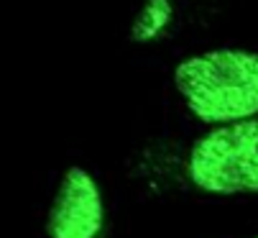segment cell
I'll list each match as a JSON object with an SVG mask.
<instances>
[{"mask_svg":"<svg viewBox=\"0 0 258 238\" xmlns=\"http://www.w3.org/2000/svg\"><path fill=\"white\" fill-rule=\"evenodd\" d=\"M181 103L207 126L258 118V52L220 46L181 59L174 69Z\"/></svg>","mask_w":258,"mask_h":238,"instance_id":"1","label":"cell"},{"mask_svg":"<svg viewBox=\"0 0 258 238\" xmlns=\"http://www.w3.org/2000/svg\"><path fill=\"white\" fill-rule=\"evenodd\" d=\"M187 174L207 195H258V118L215 126L200 136Z\"/></svg>","mask_w":258,"mask_h":238,"instance_id":"2","label":"cell"},{"mask_svg":"<svg viewBox=\"0 0 258 238\" xmlns=\"http://www.w3.org/2000/svg\"><path fill=\"white\" fill-rule=\"evenodd\" d=\"M105 230V197L97 177L82 167H67L46 213L49 238H100Z\"/></svg>","mask_w":258,"mask_h":238,"instance_id":"3","label":"cell"},{"mask_svg":"<svg viewBox=\"0 0 258 238\" xmlns=\"http://www.w3.org/2000/svg\"><path fill=\"white\" fill-rule=\"evenodd\" d=\"M174 16H176L174 0H143L131 23V41L133 44L159 41L169 33Z\"/></svg>","mask_w":258,"mask_h":238,"instance_id":"4","label":"cell"},{"mask_svg":"<svg viewBox=\"0 0 258 238\" xmlns=\"http://www.w3.org/2000/svg\"><path fill=\"white\" fill-rule=\"evenodd\" d=\"M255 238H258V235H255Z\"/></svg>","mask_w":258,"mask_h":238,"instance_id":"5","label":"cell"}]
</instances>
